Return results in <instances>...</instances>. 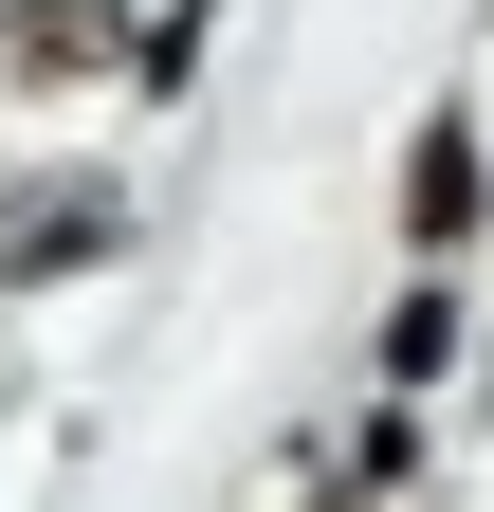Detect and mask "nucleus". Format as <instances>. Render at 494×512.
<instances>
[{
	"mask_svg": "<svg viewBox=\"0 0 494 512\" xmlns=\"http://www.w3.org/2000/svg\"><path fill=\"white\" fill-rule=\"evenodd\" d=\"M476 202H494V183H476V128L440 110V128L403 147V238H421V256H458V238H476Z\"/></svg>",
	"mask_w": 494,
	"mask_h": 512,
	"instance_id": "nucleus-1",
	"label": "nucleus"
},
{
	"mask_svg": "<svg viewBox=\"0 0 494 512\" xmlns=\"http://www.w3.org/2000/svg\"><path fill=\"white\" fill-rule=\"evenodd\" d=\"M92 238H110V202H92V183H74V202H37L19 238H0V256H19V275H74V256H92Z\"/></svg>",
	"mask_w": 494,
	"mask_h": 512,
	"instance_id": "nucleus-3",
	"label": "nucleus"
},
{
	"mask_svg": "<svg viewBox=\"0 0 494 512\" xmlns=\"http://www.w3.org/2000/svg\"><path fill=\"white\" fill-rule=\"evenodd\" d=\"M440 366H458V293H440V256H421V293L385 311V384L421 403V384H440Z\"/></svg>",
	"mask_w": 494,
	"mask_h": 512,
	"instance_id": "nucleus-2",
	"label": "nucleus"
}]
</instances>
